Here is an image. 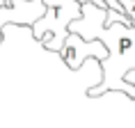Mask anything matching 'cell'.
Here are the masks:
<instances>
[{"instance_id":"obj_1","label":"cell","mask_w":135,"mask_h":128,"mask_svg":"<svg viewBox=\"0 0 135 128\" xmlns=\"http://www.w3.org/2000/svg\"><path fill=\"white\" fill-rule=\"evenodd\" d=\"M108 32H110V41L105 43V48L110 50V55H108V60L101 62L103 82L89 87L87 94L101 96L105 92H124L131 99H135V87L124 82V76L131 69H135V28L112 23L108 28Z\"/></svg>"},{"instance_id":"obj_8","label":"cell","mask_w":135,"mask_h":128,"mask_svg":"<svg viewBox=\"0 0 135 128\" xmlns=\"http://www.w3.org/2000/svg\"><path fill=\"white\" fill-rule=\"evenodd\" d=\"M133 28H135V25H133Z\"/></svg>"},{"instance_id":"obj_7","label":"cell","mask_w":135,"mask_h":128,"mask_svg":"<svg viewBox=\"0 0 135 128\" xmlns=\"http://www.w3.org/2000/svg\"><path fill=\"white\" fill-rule=\"evenodd\" d=\"M76 2H80V5H85V2H94V0H76Z\"/></svg>"},{"instance_id":"obj_2","label":"cell","mask_w":135,"mask_h":128,"mask_svg":"<svg viewBox=\"0 0 135 128\" xmlns=\"http://www.w3.org/2000/svg\"><path fill=\"white\" fill-rule=\"evenodd\" d=\"M41 2L46 5V14L30 28V35L46 50L60 55L69 37V25L83 16V5L76 0H41Z\"/></svg>"},{"instance_id":"obj_3","label":"cell","mask_w":135,"mask_h":128,"mask_svg":"<svg viewBox=\"0 0 135 128\" xmlns=\"http://www.w3.org/2000/svg\"><path fill=\"white\" fill-rule=\"evenodd\" d=\"M108 55H110V50L105 48L103 41H99V39L85 41L78 35H69L64 46H62V50H60V57L64 60V64L71 71H78L85 60H99V62H103V60H108Z\"/></svg>"},{"instance_id":"obj_4","label":"cell","mask_w":135,"mask_h":128,"mask_svg":"<svg viewBox=\"0 0 135 128\" xmlns=\"http://www.w3.org/2000/svg\"><path fill=\"white\" fill-rule=\"evenodd\" d=\"M44 14H46V5L41 0H14L12 7H0V43H2V28L7 25L32 28Z\"/></svg>"},{"instance_id":"obj_5","label":"cell","mask_w":135,"mask_h":128,"mask_svg":"<svg viewBox=\"0 0 135 128\" xmlns=\"http://www.w3.org/2000/svg\"><path fill=\"white\" fill-rule=\"evenodd\" d=\"M105 2V7L108 9H112V12H119V14H124V9H121V5L117 2V0H103Z\"/></svg>"},{"instance_id":"obj_6","label":"cell","mask_w":135,"mask_h":128,"mask_svg":"<svg viewBox=\"0 0 135 128\" xmlns=\"http://www.w3.org/2000/svg\"><path fill=\"white\" fill-rule=\"evenodd\" d=\"M14 5V0H0V7H12Z\"/></svg>"}]
</instances>
